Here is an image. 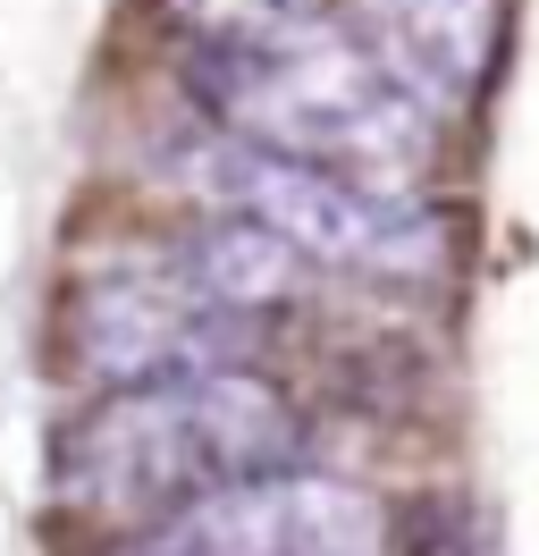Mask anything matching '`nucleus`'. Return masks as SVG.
Here are the masks:
<instances>
[{
  "label": "nucleus",
  "instance_id": "2",
  "mask_svg": "<svg viewBox=\"0 0 539 556\" xmlns=\"http://www.w3.org/2000/svg\"><path fill=\"white\" fill-rule=\"evenodd\" d=\"M186 85L236 143H262L278 161L346 169L363 186H404L430 161L438 118L337 26L262 42V51H195Z\"/></svg>",
  "mask_w": 539,
  "mask_h": 556
},
{
  "label": "nucleus",
  "instance_id": "1",
  "mask_svg": "<svg viewBox=\"0 0 539 556\" xmlns=\"http://www.w3.org/2000/svg\"><path fill=\"white\" fill-rule=\"evenodd\" d=\"M303 421L253 371H177L110 388L51 430V489L93 522H168L195 497L296 464Z\"/></svg>",
  "mask_w": 539,
  "mask_h": 556
},
{
  "label": "nucleus",
  "instance_id": "5",
  "mask_svg": "<svg viewBox=\"0 0 539 556\" xmlns=\"http://www.w3.org/2000/svg\"><path fill=\"white\" fill-rule=\"evenodd\" d=\"M143 556H388V506L329 472H253L152 522Z\"/></svg>",
  "mask_w": 539,
  "mask_h": 556
},
{
  "label": "nucleus",
  "instance_id": "4",
  "mask_svg": "<svg viewBox=\"0 0 539 556\" xmlns=\"http://www.w3.org/2000/svg\"><path fill=\"white\" fill-rule=\"evenodd\" d=\"M253 320L220 313L195 278L177 270H93L67 295V354L101 388L177 380V371H228Z\"/></svg>",
  "mask_w": 539,
  "mask_h": 556
},
{
  "label": "nucleus",
  "instance_id": "3",
  "mask_svg": "<svg viewBox=\"0 0 539 556\" xmlns=\"http://www.w3.org/2000/svg\"><path fill=\"white\" fill-rule=\"evenodd\" d=\"M195 186H211L228 211L270 219L287 244H303L329 270L363 278H438L447 262V228L430 203H413L404 186H363L346 169H312V161H278L262 143L220 136V152L195 161Z\"/></svg>",
  "mask_w": 539,
  "mask_h": 556
},
{
  "label": "nucleus",
  "instance_id": "8",
  "mask_svg": "<svg viewBox=\"0 0 539 556\" xmlns=\"http://www.w3.org/2000/svg\"><path fill=\"white\" fill-rule=\"evenodd\" d=\"M161 17L195 51H262L329 26V0H161Z\"/></svg>",
  "mask_w": 539,
  "mask_h": 556
},
{
  "label": "nucleus",
  "instance_id": "7",
  "mask_svg": "<svg viewBox=\"0 0 539 556\" xmlns=\"http://www.w3.org/2000/svg\"><path fill=\"white\" fill-rule=\"evenodd\" d=\"M177 270L236 320L287 313V304L312 295V253L287 244L270 219H253V211H211V219H195V228L177 237Z\"/></svg>",
  "mask_w": 539,
  "mask_h": 556
},
{
  "label": "nucleus",
  "instance_id": "6",
  "mask_svg": "<svg viewBox=\"0 0 539 556\" xmlns=\"http://www.w3.org/2000/svg\"><path fill=\"white\" fill-rule=\"evenodd\" d=\"M346 9H354V42L430 118L472 110V93L498 68L505 0H346Z\"/></svg>",
  "mask_w": 539,
  "mask_h": 556
}]
</instances>
